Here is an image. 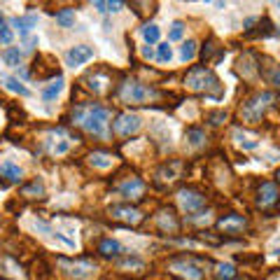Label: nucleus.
<instances>
[{
    "label": "nucleus",
    "mask_w": 280,
    "mask_h": 280,
    "mask_svg": "<svg viewBox=\"0 0 280 280\" xmlns=\"http://www.w3.org/2000/svg\"><path fill=\"white\" fill-rule=\"evenodd\" d=\"M61 91H63V77L59 75V77H56L54 82H52V84H49L47 89L42 91V98H44V101H54V98L59 96Z\"/></svg>",
    "instance_id": "obj_21"
},
{
    "label": "nucleus",
    "mask_w": 280,
    "mask_h": 280,
    "mask_svg": "<svg viewBox=\"0 0 280 280\" xmlns=\"http://www.w3.org/2000/svg\"><path fill=\"white\" fill-rule=\"evenodd\" d=\"M110 215L115 219H119V222H126V224H138L140 219H143V213L133 206H112L110 208Z\"/></svg>",
    "instance_id": "obj_12"
},
{
    "label": "nucleus",
    "mask_w": 280,
    "mask_h": 280,
    "mask_svg": "<svg viewBox=\"0 0 280 280\" xmlns=\"http://www.w3.org/2000/svg\"><path fill=\"white\" fill-rule=\"evenodd\" d=\"M89 164H91L94 168L105 171V168H110V166H112V154H108V152H91V154H89Z\"/></svg>",
    "instance_id": "obj_17"
},
{
    "label": "nucleus",
    "mask_w": 280,
    "mask_h": 280,
    "mask_svg": "<svg viewBox=\"0 0 280 280\" xmlns=\"http://www.w3.org/2000/svg\"><path fill=\"white\" fill-rule=\"evenodd\" d=\"M143 35H145V40L150 44H154L159 40V26L157 24H147L145 28H143Z\"/></svg>",
    "instance_id": "obj_28"
},
{
    "label": "nucleus",
    "mask_w": 280,
    "mask_h": 280,
    "mask_svg": "<svg viewBox=\"0 0 280 280\" xmlns=\"http://www.w3.org/2000/svg\"><path fill=\"white\" fill-rule=\"evenodd\" d=\"M278 201H280V189H278V184L264 180V182L259 184V189H257V206L266 210V208H273Z\"/></svg>",
    "instance_id": "obj_7"
},
{
    "label": "nucleus",
    "mask_w": 280,
    "mask_h": 280,
    "mask_svg": "<svg viewBox=\"0 0 280 280\" xmlns=\"http://www.w3.org/2000/svg\"><path fill=\"white\" fill-rule=\"evenodd\" d=\"M91 56H94V49L91 47H86V44H77V47H73L66 54V63L70 68H75V66H82V63H86L89 59H91Z\"/></svg>",
    "instance_id": "obj_14"
},
{
    "label": "nucleus",
    "mask_w": 280,
    "mask_h": 280,
    "mask_svg": "<svg viewBox=\"0 0 280 280\" xmlns=\"http://www.w3.org/2000/svg\"><path fill=\"white\" fill-rule=\"evenodd\" d=\"M124 7V3H119V0H110V3H105V12H119Z\"/></svg>",
    "instance_id": "obj_34"
},
{
    "label": "nucleus",
    "mask_w": 280,
    "mask_h": 280,
    "mask_svg": "<svg viewBox=\"0 0 280 280\" xmlns=\"http://www.w3.org/2000/svg\"><path fill=\"white\" fill-rule=\"evenodd\" d=\"M117 96H119L122 103L143 105V103H147V101H154L159 94L154 91L152 86L140 84V82H135V79H124L122 84H119V89H117Z\"/></svg>",
    "instance_id": "obj_3"
},
{
    "label": "nucleus",
    "mask_w": 280,
    "mask_h": 280,
    "mask_svg": "<svg viewBox=\"0 0 280 280\" xmlns=\"http://www.w3.org/2000/svg\"><path fill=\"white\" fill-rule=\"evenodd\" d=\"M157 59L161 63H168L173 59V52H171V47H168V42L166 44H159V49H157Z\"/></svg>",
    "instance_id": "obj_29"
},
{
    "label": "nucleus",
    "mask_w": 280,
    "mask_h": 280,
    "mask_svg": "<svg viewBox=\"0 0 280 280\" xmlns=\"http://www.w3.org/2000/svg\"><path fill=\"white\" fill-rule=\"evenodd\" d=\"M119 192H122L124 199L128 201H140L145 196V182L140 177H128L124 184H119Z\"/></svg>",
    "instance_id": "obj_10"
},
{
    "label": "nucleus",
    "mask_w": 280,
    "mask_h": 280,
    "mask_svg": "<svg viewBox=\"0 0 280 280\" xmlns=\"http://www.w3.org/2000/svg\"><path fill=\"white\" fill-rule=\"evenodd\" d=\"M266 79H268V84H273L280 89V66H273L271 70L266 73Z\"/></svg>",
    "instance_id": "obj_31"
},
{
    "label": "nucleus",
    "mask_w": 280,
    "mask_h": 280,
    "mask_svg": "<svg viewBox=\"0 0 280 280\" xmlns=\"http://www.w3.org/2000/svg\"><path fill=\"white\" fill-rule=\"evenodd\" d=\"M108 119H110V110L103 108L98 103L91 105H77L73 110V122L89 131L94 135H105L108 133Z\"/></svg>",
    "instance_id": "obj_1"
},
{
    "label": "nucleus",
    "mask_w": 280,
    "mask_h": 280,
    "mask_svg": "<svg viewBox=\"0 0 280 280\" xmlns=\"http://www.w3.org/2000/svg\"><path fill=\"white\" fill-rule=\"evenodd\" d=\"M0 175L7 177L10 182H21V175H24V173H21V168L14 166L12 161H5V164L0 166Z\"/></svg>",
    "instance_id": "obj_18"
},
{
    "label": "nucleus",
    "mask_w": 280,
    "mask_h": 280,
    "mask_svg": "<svg viewBox=\"0 0 280 280\" xmlns=\"http://www.w3.org/2000/svg\"><path fill=\"white\" fill-rule=\"evenodd\" d=\"M154 222H157L159 231H164V234H175L177 229H180V222H177L175 213H173L171 208H164V210H159L157 217H154Z\"/></svg>",
    "instance_id": "obj_11"
},
{
    "label": "nucleus",
    "mask_w": 280,
    "mask_h": 280,
    "mask_svg": "<svg viewBox=\"0 0 280 280\" xmlns=\"http://www.w3.org/2000/svg\"><path fill=\"white\" fill-rule=\"evenodd\" d=\"M35 24H37V17L35 14H28V17H14L12 19V26L17 28L21 35H28L31 33V28H35Z\"/></svg>",
    "instance_id": "obj_16"
},
{
    "label": "nucleus",
    "mask_w": 280,
    "mask_h": 280,
    "mask_svg": "<svg viewBox=\"0 0 280 280\" xmlns=\"http://www.w3.org/2000/svg\"><path fill=\"white\" fill-rule=\"evenodd\" d=\"M194 54H196V42L194 40H187V42L180 47V59H182V61H192Z\"/></svg>",
    "instance_id": "obj_26"
},
{
    "label": "nucleus",
    "mask_w": 280,
    "mask_h": 280,
    "mask_svg": "<svg viewBox=\"0 0 280 280\" xmlns=\"http://www.w3.org/2000/svg\"><path fill=\"white\" fill-rule=\"evenodd\" d=\"M234 140H236L238 145L243 147V150H255L257 145H259V143H257V138L255 135H248V133H243V131H241V128H236V131H234Z\"/></svg>",
    "instance_id": "obj_19"
},
{
    "label": "nucleus",
    "mask_w": 280,
    "mask_h": 280,
    "mask_svg": "<svg viewBox=\"0 0 280 280\" xmlns=\"http://www.w3.org/2000/svg\"><path fill=\"white\" fill-rule=\"evenodd\" d=\"M171 268H173V273L184 275L187 280H203V271L199 266H194V264H192V259H187V257L171 259Z\"/></svg>",
    "instance_id": "obj_8"
},
{
    "label": "nucleus",
    "mask_w": 280,
    "mask_h": 280,
    "mask_svg": "<svg viewBox=\"0 0 280 280\" xmlns=\"http://www.w3.org/2000/svg\"><path fill=\"white\" fill-rule=\"evenodd\" d=\"M187 140H189V145L199 147V145H203V143H206V133H203L201 128H189V131H187Z\"/></svg>",
    "instance_id": "obj_25"
},
{
    "label": "nucleus",
    "mask_w": 280,
    "mask_h": 280,
    "mask_svg": "<svg viewBox=\"0 0 280 280\" xmlns=\"http://www.w3.org/2000/svg\"><path fill=\"white\" fill-rule=\"evenodd\" d=\"M0 42H3V44L12 42V31L5 26V21H3V19H0Z\"/></svg>",
    "instance_id": "obj_32"
},
{
    "label": "nucleus",
    "mask_w": 280,
    "mask_h": 280,
    "mask_svg": "<svg viewBox=\"0 0 280 280\" xmlns=\"http://www.w3.org/2000/svg\"><path fill=\"white\" fill-rule=\"evenodd\" d=\"M208 122L219 126L222 122H226V112H210V115H208Z\"/></svg>",
    "instance_id": "obj_33"
},
{
    "label": "nucleus",
    "mask_w": 280,
    "mask_h": 280,
    "mask_svg": "<svg viewBox=\"0 0 280 280\" xmlns=\"http://www.w3.org/2000/svg\"><path fill=\"white\" fill-rule=\"evenodd\" d=\"M184 84H187V89H192L196 94H206V96H215V98L222 96V86H219L217 75L208 66L189 68L187 75H184Z\"/></svg>",
    "instance_id": "obj_2"
},
{
    "label": "nucleus",
    "mask_w": 280,
    "mask_h": 280,
    "mask_svg": "<svg viewBox=\"0 0 280 280\" xmlns=\"http://www.w3.org/2000/svg\"><path fill=\"white\" fill-rule=\"evenodd\" d=\"M273 101H275L273 94H257L255 98H250V101H245V103L241 105V119L248 124L262 122L264 112L273 105Z\"/></svg>",
    "instance_id": "obj_4"
},
{
    "label": "nucleus",
    "mask_w": 280,
    "mask_h": 280,
    "mask_svg": "<svg viewBox=\"0 0 280 280\" xmlns=\"http://www.w3.org/2000/svg\"><path fill=\"white\" fill-rule=\"evenodd\" d=\"M59 268H61V273L70 280H86L91 278L96 273V262L91 259H66V257H59L56 259Z\"/></svg>",
    "instance_id": "obj_5"
},
{
    "label": "nucleus",
    "mask_w": 280,
    "mask_h": 280,
    "mask_svg": "<svg viewBox=\"0 0 280 280\" xmlns=\"http://www.w3.org/2000/svg\"><path fill=\"white\" fill-rule=\"evenodd\" d=\"M234 278H236V266L234 264H219L217 280H234Z\"/></svg>",
    "instance_id": "obj_24"
},
{
    "label": "nucleus",
    "mask_w": 280,
    "mask_h": 280,
    "mask_svg": "<svg viewBox=\"0 0 280 280\" xmlns=\"http://www.w3.org/2000/svg\"><path fill=\"white\" fill-rule=\"evenodd\" d=\"M245 226H248V219L243 217V215H224V217L217 222V229L219 231H224V234H238V231H243Z\"/></svg>",
    "instance_id": "obj_13"
},
{
    "label": "nucleus",
    "mask_w": 280,
    "mask_h": 280,
    "mask_svg": "<svg viewBox=\"0 0 280 280\" xmlns=\"http://www.w3.org/2000/svg\"><path fill=\"white\" fill-rule=\"evenodd\" d=\"M182 35H184V24H182V21H175V24L171 26V33H168V40H180Z\"/></svg>",
    "instance_id": "obj_30"
},
{
    "label": "nucleus",
    "mask_w": 280,
    "mask_h": 280,
    "mask_svg": "<svg viewBox=\"0 0 280 280\" xmlns=\"http://www.w3.org/2000/svg\"><path fill=\"white\" fill-rule=\"evenodd\" d=\"M206 199L208 196L203 194V192H199V189H194V187H184V189L177 192V203H180L182 210H187V213L201 210V208L206 206Z\"/></svg>",
    "instance_id": "obj_6"
},
{
    "label": "nucleus",
    "mask_w": 280,
    "mask_h": 280,
    "mask_svg": "<svg viewBox=\"0 0 280 280\" xmlns=\"http://www.w3.org/2000/svg\"><path fill=\"white\" fill-rule=\"evenodd\" d=\"M21 194H24V196H33V194H35V196H42L44 194V187H42V182L33 180L31 184H26V187L21 189Z\"/></svg>",
    "instance_id": "obj_27"
},
{
    "label": "nucleus",
    "mask_w": 280,
    "mask_h": 280,
    "mask_svg": "<svg viewBox=\"0 0 280 280\" xmlns=\"http://www.w3.org/2000/svg\"><path fill=\"white\" fill-rule=\"evenodd\" d=\"M3 61H5L7 66L17 68L19 63H21V52H19V47H7L5 52H3Z\"/></svg>",
    "instance_id": "obj_22"
},
{
    "label": "nucleus",
    "mask_w": 280,
    "mask_h": 280,
    "mask_svg": "<svg viewBox=\"0 0 280 280\" xmlns=\"http://www.w3.org/2000/svg\"><path fill=\"white\" fill-rule=\"evenodd\" d=\"M278 180H280V168H278Z\"/></svg>",
    "instance_id": "obj_35"
},
{
    "label": "nucleus",
    "mask_w": 280,
    "mask_h": 280,
    "mask_svg": "<svg viewBox=\"0 0 280 280\" xmlns=\"http://www.w3.org/2000/svg\"><path fill=\"white\" fill-rule=\"evenodd\" d=\"M112 128H115V133L117 135H131V133H135L140 128V117H135V115H131V112H124V115H119L115 119V124H112Z\"/></svg>",
    "instance_id": "obj_9"
},
{
    "label": "nucleus",
    "mask_w": 280,
    "mask_h": 280,
    "mask_svg": "<svg viewBox=\"0 0 280 280\" xmlns=\"http://www.w3.org/2000/svg\"><path fill=\"white\" fill-rule=\"evenodd\" d=\"M3 82H5V86L10 89V91H14V94H19V96H28V89H26L19 79H14V77H3Z\"/></svg>",
    "instance_id": "obj_23"
},
{
    "label": "nucleus",
    "mask_w": 280,
    "mask_h": 280,
    "mask_svg": "<svg viewBox=\"0 0 280 280\" xmlns=\"http://www.w3.org/2000/svg\"><path fill=\"white\" fill-rule=\"evenodd\" d=\"M56 24L63 26V28H70V26L75 24V10L73 7H63V10H59V12H56Z\"/></svg>",
    "instance_id": "obj_20"
},
{
    "label": "nucleus",
    "mask_w": 280,
    "mask_h": 280,
    "mask_svg": "<svg viewBox=\"0 0 280 280\" xmlns=\"http://www.w3.org/2000/svg\"><path fill=\"white\" fill-rule=\"evenodd\" d=\"M0 19H3V17H0Z\"/></svg>",
    "instance_id": "obj_36"
},
{
    "label": "nucleus",
    "mask_w": 280,
    "mask_h": 280,
    "mask_svg": "<svg viewBox=\"0 0 280 280\" xmlns=\"http://www.w3.org/2000/svg\"><path fill=\"white\" fill-rule=\"evenodd\" d=\"M98 252L103 257H108V259H112V257L122 255V245L117 243L115 238H103V241L98 243Z\"/></svg>",
    "instance_id": "obj_15"
}]
</instances>
